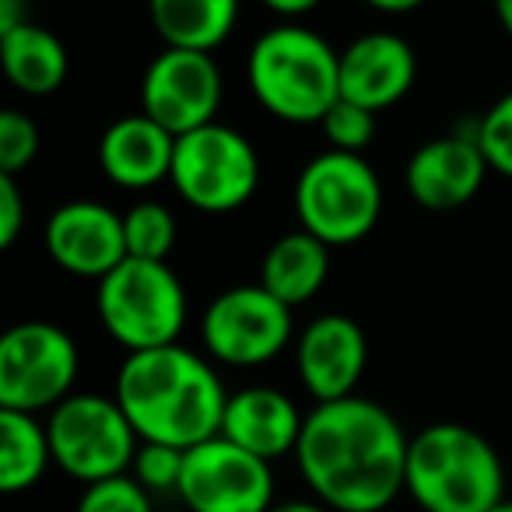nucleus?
Wrapping results in <instances>:
<instances>
[{
  "instance_id": "23",
  "label": "nucleus",
  "mask_w": 512,
  "mask_h": 512,
  "mask_svg": "<svg viewBox=\"0 0 512 512\" xmlns=\"http://www.w3.org/2000/svg\"><path fill=\"white\" fill-rule=\"evenodd\" d=\"M123 232H127V256L141 260H169L176 246V218L158 200H141L123 214Z\"/></svg>"
},
{
  "instance_id": "17",
  "label": "nucleus",
  "mask_w": 512,
  "mask_h": 512,
  "mask_svg": "<svg viewBox=\"0 0 512 512\" xmlns=\"http://www.w3.org/2000/svg\"><path fill=\"white\" fill-rule=\"evenodd\" d=\"M306 414H299L295 400L274 386H246L228 393L221 435L235 446L249 449L260 460L274 463L299 446Z\"/></svg>"
},
{
  "instance_id": "1",
  "label": "nucleus",
  "mask_w": 512,
  "mask_h": 512,
  "mask_svg": "<svg viewBox=\"0 0 512 512\" xmlns=\"http://www.w3.org/2000/svg\"><path fill=\"white\" fill-rule=\"evenodd\" d=\"M407 446L400 421L355 393L306 414L295 463L313 495L334 512H386L404 491Z\"/></svg>"
},
{
  "instance_id": "33",
  "label": "nucleus",
  "mask_w": 512,
  "mask_h": 512,
  "mask_svg": "<svg viewBox=\"0 0 512 512\" xmlns=\"http://www.w3.org/2000/svg\"><path fill=\"white\" fill-rule=\"evenodd\" d=\"M271 512H334V509L323 505L320 498H316V502H306V498H288V502H274Z\"/></svg>"
},
{
  "instance_id": "11",
  "label": "nucleus",
  "mask_w": 512,
  "mask_h": 512,
  "mask_svg": "<svg viewBox=\"0 0 512 512\" xmlns=\"http://www.w3.org/2000/svg\"><path fill=\"white\" fill-rule=\"evenodd\" d=\"M179 498L190 512H271L274 470L225 435L186 449Z\"/></svg>"
},
{
  "instance_id": "22",
  "label": "nucleus",
  "mask_w": 512,
  "mask_h": 512,
  "mask_svg": "<svg viewBox=\"0 0 512 512\" xmlns=\"http://www.w3.org/2000/svg\"><path fill=\"white\" fill-rule=\"evenodd\" d=\"M50 463V432L46 425H39L36 414L0 411V491L18 495V491L32 488Z\"/></svg>"
},
{
  "instance_id": "21",
  "label": "nucleus",
  "mask_w": 512,
  "mask_h": 512,
  "mask_svg": "<svg viewBox=\"0 0 512 512\" xmlns=\"http://www.w3.org/2000/svg\"><path fill=\"white\" fill-rule=\"evenodd\" d=\"M0 60L8 81L25 95H53L67 81V46L43 25H18L0 32Z\"/></svg>"
},
{
  "instance_id": "25",
  "label": "nucleus",
  "mask_w": 512,
  "mask_h": 512,
  "mask_svg": "<svg viewBox=\"0 0 512 512\" xmlns=\"http://www.w3.org/2000/svg\"><path fill=\"white\" fill-rule=\"evenodd\" d=\"M323 137L334 151H348V155H362L376 137V113L365 106H355L348 99H337L334 109L320 120Z\"/></svg>"
},
{
  "instance_id": "4",
  "label": "nucleus",
  "mask_w": 512,
  "mask_h": 512,
  "mask_svg": "<svg viewBox=\"0 0 512 512\" xmlns=\"http://www.w3.org/2000/svg\"><path fill=\"white\" fill-rule=\"evenodd\" d=\"M249 88L285 123H320L341 99V53L306 25H274L249 50Z\"/></svg>"
},
{
  "instance_id": "8",
  "label": "nucleus",
  "mask_w": 512,
  "mask_h": 512,
  "mask_svg": "<svg viewBox=\"0 0 512 512\" xmlns=\"http://www.w3.org/2000/svg\"><path fill=\"white\" fill-rule=\"evenodd\" d=\"M169 183L204 214L239 211L260 186V155L246 134L214 120L176 137Z\"/></svg>"
},
{
  "instance_id": "13",
  "label": "nucleus",
  "mask_w": 512,
  "mask_h": 512,
  "mask_svg": "<svg viewBox=\"0 0 512 512\" xmlns=\"http://www.w3.org/2000/svg\"><path fill=\"white\" fill-rule=\"evenodd\" d=\"M43 246L57 267L78 278L102 281L127 260L123 214L99 200H71L57 207L43 228Z\"/></svg>"
},
{
  "instance_id": "12",
  "label": "nucleus",
  "mask_w": 512,
  "mask_h": 512,
  "mask_svg": "<svg viewBox=\"0 0 512 512\" xmlns=\"http://www.w3.org/2000/svg\"><path fill=\"white\" fill-rule=\"evenodd\" d=\"M225 81L211 53L165 46L148 64L141 81V113L158 120L172 137L214 123Z\"/></svg>"
},
{
  "instance_id": "35",
  "label": "nucleus",
  "mask_w": 512,
  "mask_h": 512,
  "mask_svg": "<svg viewBox=\"0 0 512 512\" xmlns=\"http://www.w3.org/2000/svg\"><path fill=\"white\" fill-rule=\"evenodd\" d=\"M488 512H512V502H498L495 509H488Z\"/></svg>"
},
{
  "instance_id": "28",
  "label": "nucleus",
  "mask_w": 512,
  "mask_h": 512,
  "mask_svg": "<svg viewBox=\"0 0 512 512\" xmlns=\"http://www.w3.org/2000/svg\"><path fill=\"white\" fill-rule=\"evenodd\" d=\"M186 449L162 446V442H141L134 456V477L148 491H179V477H183Z\"/></svg>"
},
{
  "instance_id": "34",
  "label": "nucleus",
  "mask_w": 512,
  "mask_h": 512,
  "mask_svg": "<svg viewBox=\"0 0 512 512\" xmlns=\"http://www.w3.org/2000/svg\"><path fill=\"white\" fill-rule=\"evenodd\" d=\"M495 4V18H498V25L505 29V36L512 39V0H491Z\"/></svg>"
},
{
  "instance_id": "20",
  "label": "nucleus",
  "mask_w": 512,
  "mask_h": 512,
  "mask_svg": "<svg viewBox=\"0 0 512 512\" xmlns=\"http://www.w3.org/2000/svg\"><path fill=\"white\" fill-rule=\"evenodd\" d=\"M151 25L172 50L214 53L239 22V0H148Z\"/></svg>"
},
{
  "instance_id": "31",
  "label": "nucleus",
  "mask_w": 512,
  "mask_h": 512,
  "mask_svg": "<svg viewBox=\"0 0 512 512\" xmlns=\"http://www.w3.org/2000/svg\"><path fill=\"white\" fill-rule=\"evenodd\" d=\"M29 22L25 15V0H0V32H11Z\"/></svg>"
},
{
  "instance_id": "9",
  "label": "nucleus",
  "mask_w": 512,
  "mask_h": 512,
  "mask_svg": "<svg viewBox=\"0 0 512 512\" xmlns=\"http://www.w3.org/2000/svg\"><path fill=\"white\" fill-rule=\"evenodd\" d=\"M78 344L46 320L15 323L0 337V411H53L78 379Z\"/></svg>"
},
{
  "instance_id": "2",
  "label": "nucleus",
  "mask_w": 512,
  "mask_h": 512,
  "mask_svg": "<svg viewBox=\"0 0 512 512\" xmlns=\"http://www.w3.org/2000/svg\"><path fill=\"white\" fill-rule=\"evenodd\" d=\"M116 400L141 442L193 449L221 435L228 393L207 358L183 344L130 351L116 376Z\"/></svg>"
},
{
  "instance_id": "14",
  "label": "nucleus",
  "mask_w": 512,
  "mask_h": 512,
  "mask_svg": "<svg viewBox=\"0 0 512 512\" xmlns=\"http://www.w3.org/2000/svg\"><path fill=\"white\" fill-rule=\"evenodd\" d=\"M295 365H299L302 386L313 393L316 404L355 397L358 383L365 376V365H369L365 330L351 316L341 313L316 316L299 334Z\"/></svg>"
},
{
  "instance_id": "7",
  "label": "nucleus",
  "mask_w": 512,
  "mask_h": 512,
  "mask_svg": "<svg viewBox=\"0 0 512 512\" xmlns=\"http://www.w3.org/2000/svg\"><path fill=\"white\" fill-rule=\"evenodd\" d=\"M46 432L53 463L85 488L127 474L141 449V435L123 414L120 400L102 393H71L50 411Z\"/></svg>"
},
{
  "instance_id": "3",
  "label": "nucleus",
  "mask_w": 512,
  "mask_h": 512,
  "mask_svg": "<svg viewBox=\"0 0 512 512\" xmlns=\"http://www.w3.org/2000/svg\"><path fill=\"white\" fill-rule=\"evenodd\" d=\"M404 491L425 512H488L505 502L502 456L474 428L439 421L407 446Z\"/></svg>"
},
{
  "instance_id": "32",
  "label": "nucleus",
  "mask_w": 512,
  "mask_h": 512,
  "mask_svg": "<svg viewBox=\"0 0 512 512\" xmlns=\"http://www.w3.org/2000/svg\"><path fill=\"white\" fill-rule=\"evenodd\" d=\"M362 4L383 11V15H411V11H418L428 0H362Z\"/></svg>"
},
{
  "instance_id": "5",
  "label": "nucleus",
  "mask_w": 512,
  "mask_h": 512,
  "mask_svg": "<svg viewBox=\"0 0 512 512\" xmlns=\"http://www.w3.org/2000/svg\"><path fill=\"white\" fill-rule=\"evenodd\" d=\"M95 309L116 344L130 351H151L179 344L186 327V292L169 260L127 256L95 288Z\"/></svg>"
},
{
  "instance_id": "18",
  "label": "nucleus",
  "mask_w": 512,
  "mask_h": 512,
  "mask_svg": "<svg viewBox=\"0 0 512 512\" xmlns=\"http://www.w3.org/2000/svg\"><path fill=\"white\" fill-rule=\"evenodd\" d=\"M176 137L148 113L120 116L99 141V169L123 190H151L172 176Z\"/></svg>"
},
{
  "instance_id": "19",
  "label": "nucleus",
  "mask_w": 512,
  "mask_h": 512,
  "mask_svg": "<svg viewBox=\"0 0 512 512\" xmlns=\"http://www.w3.org/2000/svg\"><path fill=\"white\" fill-rule=\"evenodd\" d=\"M330 274V246L309 232H288L267 249L260 264V285L278 295L285 306H302L316 299Z\"/></svg>"
},
{
  "instance_id": "29",
  "label": "nucleus",
  "mask_w": 512,
  "mask_h": 512,
  "mask_svg": "<svg viewBox=\"0 0 512 512\" xmlns=\"http://www.w3.org/2000/svg\"><path fill=\"white\" fill-rule=\"evenodd\" d=\"M25 228V197L18 176H0V246L11 249Z\"/></svg>"
},
{
  "instance_id": "16",
  "label": "nucleus",
  "mask_w": 512,
  "mask_h": 512,
  "mask_svg": "<svg viewBox=\"0 0 512 512\" xmlns=\"http://www.w3.org/2000/svg\"><path fill=\"white\" fill-rule=\"evenodd\" d=\"M418 78V57L397 32H365L341 50V99L372 113L397 106Z\"/></svg>"
},
{
  "instance_id": "26",
  "label": "nucleus",
  "mask_w": 512,
  "mask_h": 512,
  "mask_svg": "<svg viewBox=\"0 0 512 512\" xmlns=\"http://www.w3.org/2000/svg\"><path fill=\"white\" fill-rule=\"evenodd\" d=\"M39 155V127L32 116L8 109L0 116V176H22Z\"/></svg>"
},
{
  "instance_id": "15",
  "label": "nucleus",
  "mask_w": 512,
  "mask_h": 512,
  "mask_svg": "<svg viewBox=\"0 0 512 512\" xmlns=\"http://www.w3.org/2000/svg\"><path fill=\"white\" fill-rule=\"evenodd\" d=\"M488 162L474 134H446L425 141L411 155L404 172L407 193L428 211H456L470 204L488 179Z\"/></svg>"
},
{
  "instance_id": "27",
  "label": "nucleus",
  "mask_w": 512,
  "mask_h": 512,
  "mask_svg": "<svg viewBox=\"0 0 512 512\" xmlns=\"http://www.w3.org/2000/svg\"><path fill=\"white\" fill-rule=\"evenodd\" d=\"M74 512H155V509H151V491L137 477L120 474V477H109V481L88 484Z\"/></svg>"
},
{
  "instance_id": "24",
  "label": "nucleus",
  "mask_w": 512,
  "mask_h": 512,
  "mask_svg": "<svg viewBox=\"0 0 512 512\" xmlns=\"http://www.w3.org/2000/svg\"><path fill=\"white\" fill-rule=\"evenodd\" d=\"M474 141L481 148L488 169L512 179V92H505L502 99L491 102L488 113L477 120Z\"/></svg>"
},
{
  "instance_id": "6",
  "label": "nucleus",
  "mask_w": 512,
  "mask_h": 512,
  "mask_svg": "<svg viewBox=\"0 0 512 512\" xmlns=\"http://www.w3.org/2000/svg\"><path fill=\"white\" fill-rule=\"evenodd\" d=\"M383 214V183L362 155L327 148L309 158L295 179L299 228L330 249L351 246L376 228Z\"/></svg>"
},
{
  "instance_id": "10",
  "label": "nucleus",
  "mask_w": 512,
  "mask_h": 512,
  "mask_svg": "<svg viewBox=\"0 0 512 512\" xmlns=\"http://www.w3.org/2000/svg\"><path fill=\"white\" fill-rule=\"evenodd\" d=\"M295 334L292 306L264 285H235L214 295L200 316V337L214 362L232 369L267 365L288 348Z\"/></svg>"
},
{
  "instance_id": "30",
  "label": "nucleus",
  "mask_w": 512,
  "mask_h": 512,
  "mask_svg": "<svg viewBox=\"0 0 512 512\" xmlns=\"http://www.w3.org/2000/svg\"><path fill=\"white\" fill-rule=\"evenodd\" d=\"M264 8H271L274 15L281 18H299V15H309L313 8H320L323 0H260Z\"/></svg>"
}]
</instances>
